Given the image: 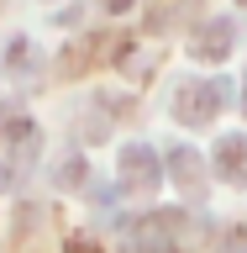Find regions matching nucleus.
Returning <instances> with one entry per match:
<instances>
[{
	"label": "nucleus",
	"mask_w": 247,
	"mask_h": 253,
	"mask_svg": "<svg viewBox=\"0 0 247 253\" xmlns=\"http://www.w3.org/2000/svg\"><path fill=\"white\" fill-rule=\"evenodd\" d=\"M242 5H247V0H242Z\"/></svg>",
	"instance_id": "9"
},
{
	"label": "nucleus",
	"mask_w": 247,
	"mask_h": 253,
	"mask_svg": "<svg viewBox=\"0 0 247 253\" xmlns=\"http://www.w3.org/2000/svg\"><path fill=\"white\" fill-rule=\"evenodd\" d=\"M100 5H106V11H132L137 0H100Z\"/></svg>",
	"instance_id": "7"
},
{
	"label": "nucleus",
	"mask_w": 247,
	"mask_h": 253,
	"mask_svg": "<svg viewBox=\"0 0 247 253\" xmlns=\"http://www.w3.org/2000/svg\"><path fill=\"white\" fill-rule=\"evenodd\" d=\"M216 169L232 179V185H247V137L242 132H226L216 142Z\"/></svg>",
	"instance_id": "4"
},
{
	"label": "nucleus",
	"mask_w": 247,
	"mask_h": 253,
	"mask_svg": "<svg viewBox=\"0 0 247 253\" xmlns=\"http://www.w3.org/2000/svg\"><path fill=\"white\" fill-rule=\"evenodd\" d=\"M221 106H226V84L221 79H189V84L174 90V116L184 126H211L221 116Z\"/></svg>",
	"instance_id": "1"
},
{
	"label": "nucleus",
	"mask_w": 247,
	"mask_h": 253,
	"mask_svg": "<svg viewBox=\"0 0 247 253\" xmlns=\"http://www.w3.org/2000/svg\"><path fill=\"white\" fill-rule=\"evenodd\" d=\"M163 164H169L174 185H184V190L200 185V153H195V148H169V153H163Z\"/></svg>",
	"instance_id": "5"
},
{
	"label": "nucleus",
	"mask_w": 247,
	"mask_h": 253,
	"mask_svg": "<svg viewBox=\"0 0 247 253\" xmlns=\"http://www.w3.org/2000/svg\"><path fill=\"white\" fill-rule=\"evenodd\" d=\"M163 185V158L147 148V142H126L121 148V190H137V195H147V190Z\"/></svg>",
	"instance_id": "2"
},
{
	"label": "nucleus",
	"mask_w": 247,
	"mask_h": 253,
	"mask_svg": "<svg viewBox=\"0 0 247 253\" xmlns=\"http://www.w3.org/2000/svg\"><path fill=\"white\" fill-rule=\"evenodd\" d=\"M232 42H237V27L226 21V16H216V21H205V27L195 32V58L221 63L226 53H232Z\"/></svg>",
	"instance_id": "3"
},
{
	"label": "nucleus",
	"mask_w": 247,
	"mask_h": 253,
	"mask_svg": "<svg viewBox=\"0 0 247 253\" xmlns=\"http://www.w3.org/2000/svg\"><path fill=\"white\" fill-rule=\"evenodd\" d=\"M242 106H247V95H242Z\"/></svg>",
	"instance_id": "8"
},
{
	"label": "nucleus",
	"mask_w": 247,
	"mask_h": 253,
	"mask_svg": "<svg viewBox=\"0 0 247 253\" xmlns=\"http://www.w3.org/2000/svg\"><path fill=\"white\" fill-rule=\"evenodd\" d=\"M226 253H247V227H237V232L226 237Z\"/></svg>",
	"instance_id": "6"
}]
</instances>
